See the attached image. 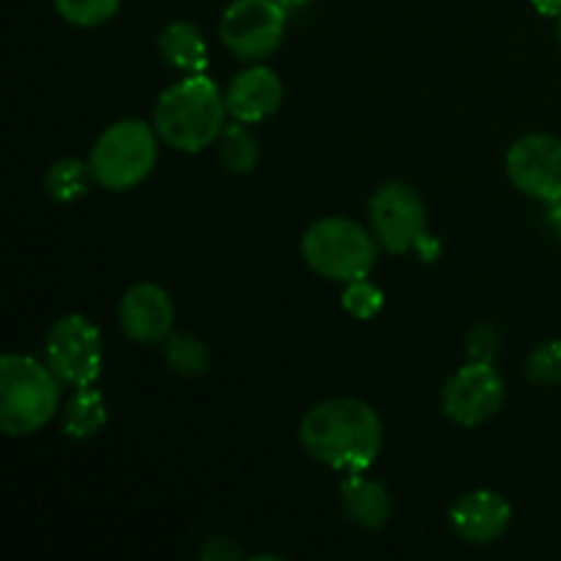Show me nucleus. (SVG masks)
<instances>
[{
	"mask_svg": "<svg viewBox=\"0 0 561 561\" xmlns=\"http://www.w3.org/2000/svg\"><path fill=\"white\" fill-rule=\"evenodd\" d=\"M301 447L340 474H362L383 447L381 416L356 398H332L312 405L299 425Z\"/></svg>",
	"mask_w": 561,
	"mask_h": 561,
	"instance_id": "1",
	"label": "nucleus"
},
{
	"mask_svg": "<svg viewBox=\"0 0 561 561\" xmlns=\"http://www.w3.org/2000/svg\"><path fill=\"white\" fill-rule=\"evenodd\" d=\"M225 93L203 75H186L184 80L164 88L153 107V126L162 142L184 153L206 151L225 131Z\"/></svg>",
	"mask_w": 561,
	"mask_h": 561,
	"instance_id": "2",
	"label": "nucleus"
},
{
	"mask_svg": "<svg viewBox=\"0 0 561 561\" xmlns=\"http://www.w3.org/2000/svg\"><path fill=\"white\" fill-rule=\"evenodd\" d=\"M60 378L25 354L0 356V427L5 436L42 431L60 409Z\"/></svg>",
	"mask_w": 561,
	"mask_h": 561,
	"instance_id": "3",
	"label": "nucleus"
},
{
	"mask_svg": "<svg viewBox=\"0 0 561 561\" xmlns=\"http://www.w3.org/2000/svg\"><path fill=\"white\" fill-rule=\"evenodd\" d=\"M157 126L140 118H124L110 124L93 142L91 179L110 192L135 190L157 168L159 159Z\"/></svg>",
	"mask_w": 561,
	"mask_h": 561,
	"instance_id": "4",
	"label": "nucleus"
},
{
	"mask_svg": "<svg viewBox=\"0 0 561 561\" xmlns=\"http://www.w3.org/2000/svg\"><path fill=\"white\" fill-rule=\"evenodd\" d=\"M378 239L359 222L345 217H327L312 222L301 239L305 263L334 283H354L370 277L378 261Z\"/></svg>",
	"mask_w": 561,
	"mask_h": 561,
	"instance_id": "5",
	"label": "nucleus"
},
{
	"mask_svg": "<svg viewBox=\"0 0 561 561\" xmlns=\"http://www.w3.org/2000/svg\"><path fill=\"white\" fill-rule=\"evenodd\" d=\"M44 356L55 376L71 389L93 387L102 376L104 343L96 323L85 316H64L49 327Z\"/></svg>",
	"mask_w": 561,
	"mask_h": 561,
	"instance_id": "6",
	"label": "nucleus"
},
{
	"mask_svg": "<svg viewBox=\"0 0 561 561\" xmlns=\"http://www.w3.org/2000/svg\"><path fill=\"white\" fill-rule=\"evenodd\" d=\"M288 9L277 0H233L219 20V38L225 49L244 64L277 53L285 36Z\"/></svg>",
	"mask_w": 561,
	"mask_h": 561,
	"instance_id": "7",
	"label": "nucleus"
},
{
	"mask_svg": "<svg viewBox=\"0 0 561 561\" xmlns=\"http://www.w3.org/2000/svg\"><path fill=\"white\" fill-rule=\"evenodd\" d=\"M370 225L378 244L392 255L416 250L427 236L425 201L405 181H389L370 197Z\"/></svg>",
	"mask_w": 561,
	"mask_h": 561,
	"instance_id": "8",
	"label": "nucleus"
},
{
	"mask_svg": "<svg viewBox=\"0 0 561 561\" xmlns=\"http://www.w3.org/2000/svg\"><path fill=\"white\" fill-rule=\"evenodd\" d=\"M507 398L502 373L488 359H471L460 367L442 392V411L460 427H480L499 414Z\"/></svg>",
	"mask_w": 561,
	"mask_h": 561,
	"instance_id": "9",
	"label": "nucleus"
},
{
	"mask_svg": "<svg viewBox=\"0 0 561 561\" xmlns=\"http://www.w3.org/2000/svg\"><path fill=\"white\" fill-rule=\"evenodd\" d=\"M510 181L526 197L553 203L561 197V140L553 135H524L510 146L504 159Z\"/></svg>",
	"mask_w": 561,
	"mask_h": 561,
	"instance_id": "10",
	"label": "nucleus"
},
{
	"mask_svg": "<svg viewBox=\"0 0 561 561\" xmlns=\"http://www.w3.org/2000/svg\"><path fill=\"white\" fill-rule=\"evenodd\" d=\"M121 329L140 345H157L173 334L175 307L168 290L157 283H137L118 305Z\"/></svg>",
	"mask_w": 561,
	"mask_h": 561,
	"instance_id": "11",
	"label": "nucleus"
},
{
	"mask_svg": "<svg viewBox=\"0 0 561 561\" xmlns=\"http://www.w3.org/2000/svg\"><path fill=\"white\" fill-rule=\"evenodd\" d=\"M285 99V85L279 75L268 66L252 64L239 71L225 91L228 115L239 124H261L272 118Z\"/></svg>",
	"mask_w": 561,
	"mask_h": 561,
	"instance_id": "12",
	"label": "nucleus"
},
{
	"mask_svg": "<svg viewBox=\"0 0 561 561\" xmlns=\"http://www.w3.org/2000/svg\"><path fill=\"white\" fill-rule=\"evenodd\" d=\"M510 520H513L510 502L502 493L488 491V488L463 493L449 510V526L455 535L466 542H477V546L499 540L507 531Z\"/></svg>",
	"mask_w": 561,
	"mask_h": 561,
	"instance_id": "13",
	"label": "nucleus"
},
{
	"mask_svg": "<svg viewBox=\"0 0 561 561\" xmlns=\"http://www.w3.org/2000/svg\"><path fill=\"white\" fill-rule=\"evenodd\" d=\"M343 510L359 529L378 531L387 526L389 515H392V499L389 491L378 480H370L362 474H345L343 488Z\"/></svg>",
	"mask_w": 561,
	"mask_h": 561,
	"instance_id": "14",
	"label": "nucleus"
},
{
	"mask_svg": "<svg viewBox=\"0 0 561 561\" xmlns=\"http://www.w3.org/2000/svg\"><path fill=\"white\" fill-rule=\"evenodd\" d=\"M159 55L170 69L184 71V75H203L208 66V44L201 27L184 20L170 22L159 33Z\"/></svg>",
	"mask_w": 561,
	"mask_h": 561,
	"instance_id": "15",
	"label": "nucleus"
},
{
	"mask_svg": "<svg viewBox=\"0 0 561 561\" xmlns=\"http://www.w3.org/2000/svg\"><path fill=\"white\" fill-rule=\"evenodd\" d=\"M107 420L110 411L102 392L93 387H82L75 389V394L66 400L60 427H64V436L75 438V442H88L107 425Z\"/></svg>",
	"mask_w": 561,
	"mask_h": 561,
	"instance_id": "16",
	"label": "nucleus"
},
{
	"mask_svg": "<svg viewBox=\"0 0 561 561\" xmlns=\"http://www.w3.org/2000/svg\"><path fill=\"white\" fill-rule=\"evenodd\" d=\"M162 354L170 370L179 373V376H203L208 365H211V354H208L206 343L186 332L170 334L162 343Z\"/></svg>",
	"mask_w": 561,
	"mask_h": 561,
	"instance_id": "17",
	"label": "nucleus"
},
{
	"mask_svg": "<svg viewBox=\"0 0 561 561\" xmlns=\"http://www.w3.org/2000/svg\"><path fill=\"white\" fill-rule=\"evenodd\" d=\"M88 175H91V164L80 162L75 157H64L47 170L44 190L49 192L53 201L77 203L80 197L88 195Z\"/></svg>",
	"mask_w": 561,
	"mask_h": 561,
	"instance_id": "18",
	"label": "nucleus"
},
{
	"mask_svg": "<svg viewBox=\"0 0 561 561\" xmlns=\"http://www.w3.org/2000/svg\"><path fill=\"white\" fill-rule=\"evenodd\" d=\"M219 157H222V164L230 170V173H252L261 159V148H257L255 135L247 129L244 124H230L225 126L222 137H219Z\"/></svg>",
	"mask_w": 561,
	"mask_h": 561,
	"instance_id": "19",
	"label": "nucleus"
},
{
	"mask_svg": "<svg viewBox=\"0 0 561 561\" xmlns=\"http://www.w3.org/2000/svg\"><path fill=\"white\" fill-rule=\"evenodd\" d=\"M124 0H53L64 22L75 27H99L113 20Z\"/></svg>",
	"mask_w": 561,
	"mask_h": 561,
	"instance_id": "20",
	"label": "nucleus"
},
{
	"mask_svg": "<svg viewBox=\"0 0 561 561\" xmlns=\"http://www.w3.org/2000/svg\"><path fill=\"white\" fill-rule=\"evenodd\" d=\"M526 378L537 387L561 383V340H548L531 351V356L526 359Z\"/></svg>",
	"mask_w": 561,
	"mask_h": 561,
	"instance_id": "21",
	"label": "nucleus"
},
{
	"mask_svg": "<svg viewBox=\"0 0 561 561\" xmlns=\"http://www.w3.org/2000/svg\"><path fill=\"white\" fill-rule=\"evenodd\" d=\"M343 307L345 312H351L359 321H373L383 310V290L378 285L367 283V277L345 283Z\"/></svg>",
	"mask_w": 561,
	"mask_h": 561,
	"instance_id": "22",
	"label": "nucleus"
},
{
	"mask_svg": "<svg viewBox=\"0 0 561 561\" xmlns=\"http://www.w3.org/2000/svg\"><path fill=\"white\" fill-rule=\"evenodd\" d=\"M548 225H551L553 236L561 241V197L559 201L548 203Z\"/></svg>",
	"mask_w": 561,
	"mask_h": 561,
	"instance_id": "23",
	"label": "nucleus"
},
{
	"mask_svg": "<svg viewBox=\"0 0 561 561\" xmlns=\"http://www.w3.org/2000/svg\"><path fill=\"white\" fill-rule=\"evenodd\" d=\"M542 16H561V0H531Z\"/></svg>",
	"mask_w": 561,
	"mask_h": 561,
	"instance_id": "24",
	"label": "nucleus"
},
{
	"mask_svg": "<svg viewBox=\"0 0 561 561\" xmlns=\"http://www.w3.org/2000/svg\"><path fill=\"white\" fill-rule=\"evenodd\" d=\"M279 5H285V9H301V5H307V3H312V0H277Z\"/></svg>",
	"mask_w": 561,
	"mask_h": 561,
	"instance_id": "25",
	"label": "nucleus"
},
{
	"mask_svg": "<svg viewBox=\"0 0 561 561\" xmlns=\"http://www.w3.org/2000/svg\"><path fill=\"white\" fill-rule=\"evenodd\" d=\"M559 44H561V16H559Z\"/></svg>",
	"mask_w": 561,
	"mask_h": 561,
	"instance_id": "26",
	"label": "nucleus"
}]
</instances>
